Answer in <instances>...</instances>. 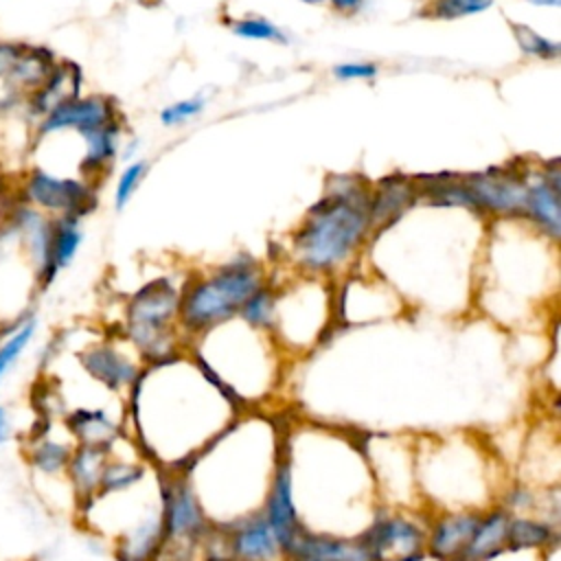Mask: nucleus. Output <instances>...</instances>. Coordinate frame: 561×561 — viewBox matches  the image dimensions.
Listing matches in <instances>:
<instances>
[{"label":"nucleus","instance_id":"nucleus-11","mask_svg":"<svg viewBox=\"0 0 561 561\" xmlns=\"http://www.w3.org/2000/svg\"><path fill=\"white\" fill-rule=\"evenodd\" d=\"M550 241H559L561 237V169L559 160L543 164L539 173L528 175L526 197L522 217Z\"/></svg>","mask_w":561,"mask_h":561},{"label":"nucleus","instance_id":"nucleus-32","mask_svg":"<svg viewBox=\"0 0 561 561\" xmlns=\"http://www.w3.org/2000/svg\"><path fill=\"white\" fill-rule=\"evenodd\" d=\"M377 72H379V68L375 64H368V61H346V64H337L333 68V75L342 81L373 79Z\"/></svg>","mask_w":561,"mask_h":561},{"label":"nucleus","instance_id":"nucleus-16","mask_svg":"<svg viewBox=\"0 0 561 561\" xmlns=\"http://www.w3.org/2000/svg\"><path fill=\"white\" fill-rule=\"evenodd\" d=\"M228 530L234 561H280V543L265 519L263 511H254L234 522L221 524Z\"/></svg>","mask_w":561,"mask_h":561},{"label":"nucleus","instance_id":"nucleus-10","mask_svg":"<svg viewBox=\"0 0 561 561\" xmlns=\"http://www.w3.org/2000/svg\"><path fill=\"white\" fill-rule=\"evenodd\" d=\"M528 171L497 167L482 173L465 175L473 213L493 219H519L528 186Z\"/></svg>","mask_w":561,"mask_h":561},{"label":"nucleus","instance_id":"nucleus-2","mask_svg":"<svg viewBox=\"0 0 561 561\" xmlns=\"http://www.w3.org/2000/svg\"><path fill=\"white\" fill-rule=\"evenodd\" d=\"M370 237V184L337 175L294 230L289 261L296 272L333 280L353 270Z\"/></svg>","mask_w":561,"mask_h":561},{"label":"nucleus","instance_id":"nucleus-27","mask_svg":"<svg viewBox=\"0 0 561 561\" xmlns=\"http://www.w3.org/2000/svg\"><path fill=\"white\" fill-rule=\"evenodd\" d=\"M511 28H513V37L524 55H530L537 59H557L559 57V53H561L559 44L543 37L535 28H530L526 24H517V22H513Z\"/></svg>","mask_w":561,"mask_h":561},{"label":"nucleus","instance_id":"nucleus-9","mask_svg":"<svg viewBox=\"0 0 561 561\" xmlns=\"http://www.w3.org/2000/svg\"><path fill=\"white\" fill-rule=\"evenodd\" d=\"M359 537L373 561H421L427 557V513L379 506Z\"/></svg>","mask_w":561,"mask_h":561},{"label":"nucleus","instance_id":"nucleus-22","mask_svg":"<svg viewBox=\"0 0 561 561\" xmlns=\"http://www.w3.org/2000/svg\"><path fill=\"white\" fill-rule=\"evenodd\" d=\"M83 243V228L81 217L61 215L53 217V232H50V250H48V270H46V285L55 280V276L68 267L79 248Z\"/></svg>","mask_w":561,"mask_h":561},{"label":"nucleus","instance_id":"nucleus-18","mask_svg":"<svg viewBox=\"0 0 561 561\" xmlns=\"http://www.w3.org/2000/svg\"><path fill=\"white\" fill-rule=\"evenodd\" d=\"M419 202L414 178L408 175H388L370 186V224L373 234L388 230L397 224L414 204Z\"/></svg>","mask_w":561,"mask_h":561},{"label":"nucleus","instance_id":"nucleus-24","mask_svg":"<svg viewBox=\"0 0 561 561\" xmlns=\"http://www.w3.org/2000/svg\"><path fill=\"white\" fill-rule=\"evenodd\" d=\"M559 539L557 528L535 515H513L508 522V537H506V552H519V550H533V548H548Z\"/></svg>","mask_w":561,"mask_h":561},{"label":"nucleus","instance_id":"nucleus-33","mask_svg":"<svg viewBox=\"0 0 561 561\" xmlns=\"http://www.w3.org/2000/svg\"><path fill=\"white\" fill-rule=\"evenodd\" d=\"M366 0H331V7L340 15H357L364 9Z\"/></svg>","mask_w":561,"mask_h":561},{"label":"nucleus","instance_id":"nucleus-3","mask_svg":"<svg viewBox=\"0 0 561 561\" xmlns=\"http://www.w3.org/2000/svg\"><path fill=\"white\" fill-rule=\"evenodd\" d=\"M416 486L425 513L434 511H484L482 497L493 500L489 482L491 458L480 445L462 440H438L436 445H414ZM497 504V502H495Z\"/></svg>","mask_w":561,"mask_h":561},{"label":"nucleus","instance_id":"nucleus-30","mask_svg":"<svg viewBox=\"0 0 561 561\" xmlns=\"http://www.w3.org/2000/svg\"><path fill=\"white\" fill-rule=\"evenodd\" d=\"M145 173H147V162H142V160L131 162L123 169V173L118 175L116 186H114V206H116V210H123L127 206V202L136 193L138 184L142 182Z\"/></svg>","mask_w":561,"mask_h":561},{"label":"nucleus","instance_id":"nucleus-19","mask_svg":"<svg viewBox=\"0 0 561 561\" xmlns=\"http://www.w3.org/2000/svg\"><path fill=\"white\" fill-rule=\"evenodd\" d=\"M81 83L83 75L81 68L72 61H55L53 70L46 75V79L24 99L26 110L35 121L53 112L57 105L81 96Z\"/></svg>","mask_w":561,"mask_h":561},{"label":"nucleus","instance_id":"nucleus-4","mask_svg":"<svg viewBox=\"0 0 561 561\" xmlns=\"http://www.w3.org/2000/svg\"><path fill=\"white\" fill-rule=\"evenodd\" d=\"M267 280L270 274L265 272L263 263L248 254L186 280L182 285L178 313V324L186 342L234 318L243 302Z\"/></svg>","mask_w":561,"mask_h":561},{"label":"nucleus","instance_id":"nucleus-8","mask_svg":"<svg viewBox=\"0 0 561 561\" xmlns=\"http://www.w3.org/2000/svg\"><path fill=\"white\" fill-rule=\"evenodd\" d=\"M13 197L44 210L50 217H85L96 206V184L85 178L59 175L42 167H28L15 180Z\"/></svg>","mask_w":561,"mask_h":561},{"label":"nucleus","instance_id":"nucleus-20","mask_svg":"<svg viewBox=\"0 0 561 561\" xmlns=\"http://www.w3.org/2000/svg\"><path fill=\"white\" fill-rule=\"evenodd\" d=\"M511 513L502 504L484 508L458 561H491L506 552Z\"/></svg>","mask_w":561,"mask_h":561},{"label":"nucleus","instance_id":"nucleus-31","mask_svg":"<svg viewBox=\"0 0 561 561\" xmlns=\"http://www.w3.org/2000/svg\"><path fill=\"white\" fill-rule=\"evenodd\" d=\"M202 110H204V101H202V99H184V101H178V103L167 105V107L160 112V121H162L164 125H182V123H186L188 118L197 116Z\"/></svg>","mask_w":561,"mask_h":561},{"label":"nucleus","instance_id":"nucleus-28","mask_svg":"<svg viewBox=\"0 0 561 561\" xmlns=\"http://www.w3.org/2000/svg\"><path fill=\"white\" fill-rule=\"evenodd\" d=\"M495 0H430L423 9V15L434 20H458L467 15L482 13L493 7Z\"/></svg>","mask_w":561,"mask_h":561},{"label":"nucleus","instance_id":"nucleus-17","mask_svg":"<svg viewBox=\"0 0 561 561\" xmlns=\"http://www.w3.org/2000/svg\"><path fill=\"white\" fill-rule=\"evenodd\" d=\"M280 561H373L362 537H340L302 530L285 550Z\"/></svg>","mask_w":561,"mask_h":561},{"label":"nucleus","instance_id":"nucleus-21","mask_svg":"<svg viewBox=\"0 0 561 561\" xmlns=\"http://www.w3.org/2000/svg\"><path fill=\"white\" fill-rule=\"evenodd\" d=\"M75 445L110 449L121 438V425L101 408H77L66 416Z\"/></svg>","mask_w":561,"mask_h":561},{"label":"nucleus","instance_id":"nucleus-1","mask_svg":"<svg viewBox=\"0 0 561 561\" xmlns=\"http://www.w3.org/2000/svg\"><path fill=\"white\" fill-rule=\"evenodd\" d=\"M129 401L162 410L160 416L134 421V434L160 421L162 427L136 447L162 471H184L243 414V408L188 351L145 364L129 388Z\"/></svg>","mask_w":561,"mask_h":561},{"label":"nucleus","instance_id":"nucleus-29","mask_svg":"<svg viewBox=\"0 0 561 561\" xmlns=\"http://www.w3.org/2000/svg\"><path fill=\"white\" fill-rule=\"evenodd\" d=\"M230 31L241 39H256V42H287L283 31L272 24L267 18L248 15L230 22Z\"/></svg>","mask_w":561,"mask_h":561},{"label":"nucleus","instance_id":"nucleus-13","mask_svg":"<svg viewBox=\"0 0 561 561\" xmlns=\"http://www.w3.org/2000/svg\"><path fill=\"white\" fill-rule=\"evenodd\" d=\"M265 519L270 522L280 550H285L305 528L300 524L298 511H296V502H294V484H291V465L287 454L283 451V443H280V454L272 473V482L270 489L265 493L263 506H261Z\"/></svg>","mask_w":561,"mask_h":561},{"label":"nucleus","instance_id":"nucleus-7","mask_svg":"<svg viewBox=\"0 0 561 561\" xmlns=\"http://www.w3.org/2000/svg\"><path fill=\"white\" fill-rule=\"evenodd\" d=\"M162 548L160 559L191 561L206 535L210 519L182 471L160 469Z\"/></svg>","mask_w":561,"mask_h":561},{"label":"nucleus","instance_id":"nucleus-5","mask_svg":"<svg viewBox=\"0 0 561 561\" xmlns=\"http://www.w3.org/2000/svg\"><path fill=\"white\" fill-rule=\"evenodd\" d=\"M274 287L272 337L283 353L311 351L335 327V283L296 272V278Z\"/></svg>","mask_w":561,"mask_h":561},{"label":"nucleus","instance_id":"nucleus-15","mask_svg":"<svg viewBox=\"0 0 561 561\" xmlns=\"http://www.w3.org/2000/svg\"><path fill=\"white\" fill-rule=\"evenodd\" d=\"M79 364L101 386H105L112 392H121L123 388L129 390L136 381V377L142 370V362H136L127 353L121 351L114 342H94L90 344L81 355Z\"/></svg>","mask_w":561,"mask_h":561},{"label":"nucleus","instance_id":"nucleus-6","mask_svg":"<svg viewBox=\"0 0 561 561\" xmlns=\"http://www.w3.org/2000/svg\"><path fill=\"white\" fill-rule=\"evenodd\" d=\"M182 285L169 276H160L140 287L125 307V335L136 348L142 364L167 359L184 346L186 337L180 331Z\"/></svg>","mask_w":561,"mask_h":561},{"label":"nucleus","instance_id":"nucleus-35","mask_svg":"<svg viewBox=\"0 0 561 561\" xmlns=\"http://www.w3.org/2000/svg\"><path fill=\"white\" fill-rule=\"evenodd\" d=\"M526 2H530L535 7H559L561 4V0H526Z\"/></svg>","mask_w":561,"mask_h":561},{"label":"nucleus","instance_id":"nucleus-23","mask_svg":"<svg viewBox=\"0 0 561 561\" xmlns=\"http://www.w3.org/2000/svg\"><path fill=\"white\" fill-rule=\"evenodd\" d=\"M105 460H107V449L75 445L70 460L66 465V471H68V478L72 482L79 504H85L96 493Z\"/></svg>","mask_w":561,"mask_h":561},{"label":"nucleus","instance_id":"nucleus-12","mask_svg":"<svg viewBox=\"0 0 561 561\" xmlns=\"http://www.w3.org/2000/svg\"><path fill=\"white\" fill-rule=\"evenodd\" d=\"M114 121H118V110L112 99L101 94L77 96L57 105L46 116H42L35 125V136H44L53 131L83 134Z\"/></svg>","mask_w":561,"mask_h":561},{"label":"nucleus","instance_id":"nucleus-14","mask_svg":"<svg viewBox=\"0 0 561 561\" xmlns=\"http://www.w3.org/2000/svg\"><path fill=\"white\" fill-rule=\"evenodd\" d=\"M482 511H434L427 513L425 552L436 561H458Z\"/></svg>","mask_w":561,"mask_h":561},{"label":"nucleus","instance_id":"nucleus-25","mask_svg":"<svg viewBox=\"0 0 561 561\" xmlns=\"http://www.w3.org/2000/svg\"><path fill=\"white\" fill-rule=\"evenodd\" d=\"M35 333H37V318L33 313L22 316L18 322H13L11 331L9 329L4 331V335L0 337V383L20 362L22 353L28 348Z\"/></svg>","mask_w":561,"mask_h":561},{"label":"nucleus","instance_id":"nucleus-34","mask_svg":"<svg viewBox=\"0 0 561 561\" xmlns=\"http://www.w3.org/2000/svg\"><path fill=\"white\" fill-rule=\"evenodd\" d=\"M11 430H13L11 427V414H9V410L4 405H0V445L9 440Z\"/></svg>","mask_w":561,"mask_h":561},{"label":"nucleus","instance_id":"nucleus-26","mask_svg":"<svg viewBox=\"0 0 561 561\" xmlns=\"http://www.w3.org/2000/svg\"><path fill=\"white\" fill-rule=\"evenodd\" d=\"M75 447L53 438V436H39L37 440L31 443L28 447V460L35 469H39L42 473H59L66 469L70 454Z\"/></svg>","mask_w":561,"mask_h":561},{"label":"nucleus","instance_id":"nucleus-36","mask_svg":"<svg viewBox=\"0 0 561 561\" xmlns=\"http://www.w3.org/2000/svg\"><path fill=\"white\" fill-rule=\"evenodd\" d=\"M300 2H305V4H320V2H324V0H300Z\"/></svg>","mask_w":561,"mask_h":561}]
</instances>
